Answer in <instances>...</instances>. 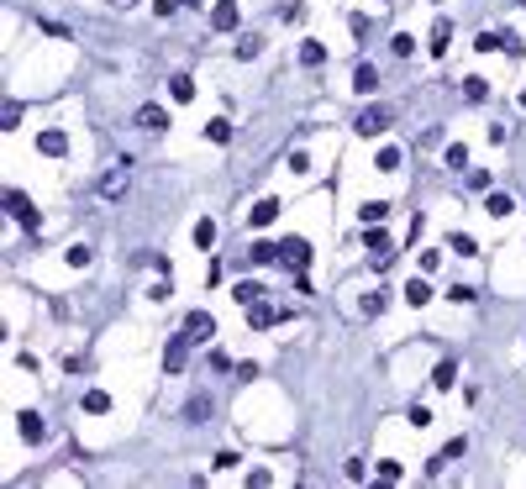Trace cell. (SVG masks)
I'll return each instance as SVG.
<instances>
[{"mask_svg": "<svg viewBox=\"0 0 526 489\" xmlns=\"http://www.w3.org/2000/svg\"><path fill=\"white\" fill-rule=\"evenodd\" d=\"M248 258L258 263V268H263V263H274V258H279V242H253V252H248Z\"/></svg>", "mask_w": 526, "mask_h": 489, "instance_id": "cb8c5ba5", "label": "cell"}, {"mask_svg": "<svg viewBox=\"0 0 526 489\" xmlns=\"http://www.w3.org/2000/svg\"><path fill=\"white\" fill-rule=\"evenodd\" d=\"M205 416H211V394H195L190 406H184V421H190V426H200Z\"/></svg>", "mask_w": 526, "mask_h": 489, "instance_id": "ac0fdd59", "label": "cell"}, {"mask_svg": "<svg viewBox=\"0 0 526 489\" xmlns=\"http://www.w3.org/2000/svg\"><path fill=\"white\" fill-rule=\"evenodd\" d=\"M168 95L180 100V106H184V100H195V79H190V74H174V79H168Z\"/></svg>", "mask_w": 526, "mask_h": 489, "instance_id": "e0dca14e", "label": "cell"}, {"mask_svg": "<svg viewBox=\"0 0 526 489\" xmlns=\"http://www.w3.org/2000/svg\"><path fill=\"white\" fill-rule=\"evenodd\" d=\"M16 121H22V106H16V100H11V106L0 111V127H6V131H16Z\"/></svg>", "mask_w": 526, "mask_h": 489, "instance_id": "f35d334b", "label": "cell"}, {"mask_svg": "<svg viewBox=\"0 0 526 489\" xmlns=\"http://www.w3.org/2000/svg\"><path fill=\"white\" fill-rule=\"evenodd\" d=\"M390 121H394V111H390V106H369V111H363L358 121H353V127H358L363 137H379V131L390 127Z\"/></svg>", "mask_w": 526, "mask_h": 489, "instance_id": "5b68a950", "label": "cell"}, {"mask_svg": "<svg viewBox=\"0 0 526 489\" xmlns=\"http://www.w3.org/2000/svg\"><path fill=\"white\" fill-rule=\"evenodd\" d=\"M347 479H353V484H363V479H369V463H363V458H353V463H347Z\"/></svg>", "mask_w": 526, "mask_h": 489, "instance_id": "60d3db41", "label": "cell"}, {"mask_svg": "<svg viewBox=\"0 0 526 489\" xmlns=\"http://www.w3.org/2000/svg\"><path fill=\"white\" fill-rule=\"evenodd\" d=\"M400 147H379V158H374V168H384V174H394V168H400Z\"/></svg>", "mask_w": 526, "mask_h": 489, "instance_id": "d4e9b609", "label": "cell"}, {"mask_svg": "<svg viewBox=\"0 0 526 489\" xmlns=\"http://www.w3.org/2000/svg\"><path fill=\"white\" fill-rule=\"evenodd\" d=\"M184 337H190V342H211L216 337V316L211 310H190V316H184Z\"/></svg>", "mask_w": 526, "mask_h": 489, "instance_id": "277c9868", "label": "cell"}, {"mask_svg": "<svg viewBox=\"0 0 526 489\" xmlns=\"http://www.w3.org/2000/svg\"><path fill=\"white\" fill-rule=\"evenodd\" d=\"M16 426H22V442H42V416H37V410H22V416H16Z\"/></svg>", "mask_w": 526, "mask_h": 489, "instance_id": "9c48e42d", "label": "cell"}, {"mask_svg": "<svg viewBox=\"0 0 526 489\" xmlns=\"http://www.w3.org/2000/svg\"><path fill=\"white\" fill-rule=\"evenodd\" d=\"M447 300H453V305H474L479 289H474V284H453V289H447Z\"/></svg>", "mask_w": 526, "mask_h": 489, "instance_id": "d6a6232c", "label": "cell"}, {"mask_svg": "<svg viewBox=\"0 0 526 489\" xmlns=\"http://www.w3.org/2000/svg\"><path fill=\"white\" fill-rule=\"evenodd\" d=\"M84 410H90V416H106V410H111V394L106 390H90V394H84Z\"/></svg>", "mask_w": 526, "mask_h": 489, "instance_id": "7402d4cb", "label": "cell"}, {"mask_svg": "<svg viewBox=\"0 0 526 489\" xmlns=\"http://www.w3.org/2000/svg\"><path fill=\"white\" fill-rule=\"evenodd\" d=\"M258 53H263V37H242V42H237V58L242 63H253Z\"/></svg>", "mask_w": 526, "mask_h": 489, "instance_id": "f546056e", "label": "cell"}, {"mask_svg": "<svg viewBox=\"0 0 526 489\" xmlns=\"http://www.w3.org/2000/svg\"><path fill=\"white\" fill-rule=\"evenodd\" d=\"M363 248H369V258H374V268H384V263L394 258V237L384 227H369V237H363Z\"/></svg>", "mask_w": 526, "mask_h": 489, "instance_id": "7a4b0ae2", "label": "cell"}, {"mask_svg": "<svg viewBox=\"0 0 526 489\" xmlns=\"http://www.w3.org/2000/svg\"><path fill=\"white\" fill-rule=\"evenodd\" d=\"M463 95H468V100H484V95H490V79H479V74H468V79H463Z\"/></svg>", "mask_w": 526, "mask_h": 489, "instance_id": "83f0119b", "label": "cell"}, {"mask_svg": "<svg viewBox=\"0 0 526 489\" xmlns=\"http://www.w3.org/2000/svg\"><path fill=\"white\" fill-rule=\"evenodd\" d=\"M379 479H384V484H394V479H400V463H394V458H379Z\"/></svg>", "mask_w": 526, "mask_h": 489, "instance_id": "ab89813d", "label": "cell"}, {"mask_svg": "<svg viewBox=\"0 0 526 489\" xmlns=\"http://www.w3.org/2000/svg\"><path fill=\"white\" fill-rule=\"evenodd\" d=\"M248 321H253V326H269V321H279V310H269V305L258 300V305H248Z\"/></svg>", "mask_w": 526, "mask_h": 489, "instance_id": "f1b7e54d", "label": "cell"}, {"mask_svg": "<svg viewBox=\"0 0 526 489\" xmlns=\"http://www.w3.org/2000/svg\"><path fill=\"white\" fill-rule=\"evenodd\" d=\"M184 6H200V0H184Z\"/></svg>", "mask_w": 526, "mask_h": 489, "instance_id": "bcb514c9", "label": "cell"}, {"mask_svg": "<svg viewBox=\"0 0 526 489\" xmlns=\"http://www.w3.org/2000/svg\"><path fill=\"white\" fill-rule=\"evenodd\" d=\"M205 137H211V143H232V121H205Z\"/></svg>", "mask_w": 526, "mask_h": 489, "instance_id": "4316f807", "label": "cell"}, {"mask_svg": "<svg viewBox=\"0 0 526 489\" xmlns=\"http://www.w3.org/2000/svg\"><path fill=\"white\" fill-rule=\"evenodd\" d=\"M232 300L248 310V305H258V300H263V289H258V284H237V289H232Z\"/></svg>", "mask_w": 526, "mask_h": 489, "instance_id": "484cf974", "label": "cell"}, {"mask_svg": "<svg viewBox=\"0 0 526 489\" xmlns=\"http://www.w3.org/2000/svg\"><path fill=\"white\" fill-rule=\"evenodd\" d=\"M6 211H11V221L16 227H26V232H37V205L26 200L22 190H6Z\"/></svg>", "mask_w": 526, "mask_h": 489, "instance_id": "6da1fadb", "label": "cell"}, {"mask_svg": "<svg viewBox=\"0 0 526 489\" xmlns=\"http://www.w3.org/2000/svg\"><path fill=\"white\" fill-rule=\"evenodd\" d=\"M248 484H253V489H263V484H274V474H269V468H253Z\"/></svg>", "mask_w": 526, "mask_h": 489, "instance_id": "b9f144b4", "label": "cell"}, {"mask_svg": "<svg viewBox=\"0 0 526 489\" xmlns=\"http://www.w3.org/2000/svg\"><path fill=\"white\" fill-rule=\"evenodd\" d=\"M100 195H106V200H121V195H127V163H121L116 174H106V179H100Z\"/></svg>", "mask_w": 526, "mask_h": 489, "instance_id": "8fae6325", "label": "cell"}, {"mask_svg": "<svg viewBox=\"0 0 526 489\" xmlns=\"http://www.w3.org/2000/svg\"><path fill=\"white\" fill-rule=\"evenodd\" d=\"M447 252H463V258H474V252H479V242L468 237V232H453V237H447Z\"/></svg>", "mask_w": 526, "mask_h": 489, "instance_id": "ffe728a7", "label": "cell"}, {"mask_svg": "<svg viewBox=\"0 0 526 489\" xmlns=\"http://www.w3.org/2000/svg\"><path fill=\"white\" fill-rule=\"evenodd\" d=\"M211 26H216V32H232V26H237V6H232V0H221V6L211 11Z\"/></svg>", "mask_w": 526, "mask_h": 489, "instance_id": "5bb4252c", "label": "cell"}, {"mask_svg": "<svg viewBox=\"0 0 526 489\" xmlns=\"http://www.w3.org/2000/svg\"><path fill=\"white\" fill-rule=\"evenodd\" d=\"M300 63H305V69H321V63H326V48H321V42H305V48H300Z\"/></svg>", "mask_w": 526, "mask_h": 489, "instance_id": "603a6c76", "label": "cell"}, {"mask_svg": "<svg viewBox=\"0 0 526 489\" xmlns=\"http://www.w3.org/2000/svg\"><path fill=\"white\" fill-rule=\"evenodd\" d=\"M390 53H394V58H411V53H416V37H411V32H394L390 37Z\"/></svg>", "mask_w": 526, "mask_h": 489, "instance_id": "44dd1931", "label": "cell"}, {"mask_svg": "<svg viewBox=\"0 0 526 489\" xmlns=\"http://www.w3.org/2000/svg\"><path fill=\"white\" fill-rule=\"evenodd\" d=\"M289 168H295V174H305V168H311V153H305V147H289Z\"/></svg>", "mask_w": 526, "mask_h": 489, "instance_id": "74e56055", "label": "cell"}, {"mask_svg": "<svg viewBox=\"0 0 526 489\" xmlns=\"http://www.w3.org/2000/svg\"><path fill=\"white\" fill-rule=\"evenodd\" d=\"M184 353H190V337H168V347H164V369H168V374H180V369H184Z\"/></svg>", "mask_w": 526, "mask_h": 489, "instance_id": "52a82bcc", "label": "cell"}, {"mask_svg": "<svg viewBox=\"0 0 526 489\" xmlns=\"http://www.w3.org/2000/svg\"><path fill=\"white\" fill-rule=\"evenodd\" d=\"M384 300H390V295H384V289H374V295H363V316H379V310H384Z\"/></svg>", "mask_w": 526, "mask_h": 489, "instance_id": "e575fe53", "label": "cell"}, {"mask_svg": "<svg viewBox=\"0 0 526 489\" xmlns=\"http://www.w3.org/2000/svg\"><path fill=\"white\" fill-rule=\"evenodd\" d=\"M453 379H458V363L453 358H443L437 369H431V384H437V390H453Z\"/></svg>", "mask_w": 526, "mask_h": 489, "instance_id": "d6986e66", "label": "cell"}, {"mask_svg": "<svg viewBox=\"0 0 526 489\" xmlns=\"http://www.w3.org/2000/svg\"><path fill=\"white\" fill-rule=\"evenodd\" d=\"M443 158H447V168H468V147H463V143H447Z\"/></svg>", "mask_w": 526, "mask_h": 489, "instance_id": "836d02e7", "label": "cell"}, {"mask_svg": "<svg viewBox=\"0 0 526 489\" xmlns=\"http://www.w3.org/2000/svg\"><path fill=\"white\" fill-rule=\"evenodd\" d=\"M384 216H390V200H363L358 205V221H363V227H379Z\"/></svg>", "mask_w": 526, "mask_h": 489, "instance_id": "7c38bea8", "label": "cell"}, {"mask_svg": "<svg viewBox=\"0 0 526 489\" xmlns=\"http://www.w3.org/2000/svg\"><path fill=\"white\" fill-rule=\"evenodd\" d=\"M484 211H490V216H511L516 200H511V195H490V200H484Z\"/></svg>", "mask_w": 526, "mask_h": 489, "instance_id": "1f68e13d", "label": "cell"}, {"mask_svg": "<svg viewBox=\"0 0 526 489\" xmlns=\"http://www.w3.org/2000/svg\"><path fill=\"white\" fill-rule=\"evenodd\" d=\"M406 300H411V305H427V300H431V284H427V274H416V279H411V284H406Z\"/></svg>", "mask_w": 526, "mask_h": 489, "instance_id": "2e32d148", "label": "cell"}, {"mask_svg": "<svg viewBox=\"0 0 526 489\" xmlns=\"http://www.w3.org/2000/svg\"><path fill=\"white\" fill-rule=\"evenodd\" d=\"M463 453H468V442H463V437H453V442L443 447V458H463Z\"/></svg>", "mask_w": 526, "mask_h": 489, "instance_id": "7bdbcfd3", "label": "cell"}, {"mask_svg": "<svg viewBox=\"0 0 526 489\" xmlns=\"http://www.w3.org/2000/svg\"><path fill=\"white\" fill-rule=\"evenodd\" d=\"M279 258H285L295 274H305V268H311V242H305V237H285V242H279Z\"/></svg>", "mask_w": 526, "mask_h": 489, "instance_id": "3957f363", "label": "cell"}, {"mask_svg": "<svg viewBox=\"0 0 526 489\" xmlns=\"http://www.w3.org/2000/svg\"><path fill=\"white\" fill-rule=\"evenodd\" d=\"M132 127H143V131H164V127H168V111H164V106H137Z\"/></svg>", "mask_w": 526, "mask_h": 489, "instance_id": "8992f818", "label": "cell"}, {"mask_svg": "<svg viewBox=\"0 0 526 489\" xmlns=\"http://www.w3.org/2000/svg\"><path fill=\"white\" fill-rule=\"evenodd\" d=\"M353 90H358V95H374V90H379V69H374V63H358V69H353Z\"/></svg>", "mask_w": 526, "mask_h": 489, "instance_id": "ba28073f", "label": "cell"}, {"mask_svg": "<svg viewBox=\"0 0 526 489\" xmlns=\"http://www.w3.org/2000/svg\"><path fill=\"white\" fill-rule=\"evenodd\" d=\"M195 248H216V221H195Z\"/></svg>", "mask_w": 526, "mask_h": 489, "instance_id": "4dcf8cb0", "label": "cell"}, {"mask_svg": "<svg viewBox=\"0 0 526 489\" xmlns=\"http://www.w3.org/2000/svg\"><path fill=\"white\" fill-rule=\"evenodd\" d=\"M406 421H411L416 431H427V426H431V410H427V406H411V416H406Z\"/></svg>", "mask_w": 526, "mask_h": 489, "instance_id": "8d00e7d4", "label": "cell"}, {"mask_svg": "<svg viewBox=\"0 0 526 489\" xmlns=\"http://www.w3.org/2000/svg\"><path fill=\"white\" fill-rule=\"evenodd\" d=\"M111 6H132V0H111Z\"/></svg>", "mask_w": 526, "mask_h": 489, "instance_id": "f6af8a7d", "label": "cell"}, {"mask_svg": "<svg viewBox=\"0 0 526 489\" xmlns=\"http://www.w3.org/2000/svg\"><path fill=\"white\" fill-rule=\"evenodd\" d=\"M180 6H184V0H158L153 11H158V16H174V11H180Z\"/></svg>", "mask_w": 526, "mask_h": 489, "instance_id": "ee69618b", "label": "cell"}, {"mask_svg": "<svg viewBox=\"0 0 526 489\" xmlns=\"http://www.w3.org/2000/svg\"><path fill=\"white\" fill-rule=\"evenodd\" d=\"M37 153L63 158V153H69V137H63V131H42V137H37Z\"/></svg>", "mask_w": 526, "mask_h": 489, "instance_id": "30bf717a", "label": "cell"}, {"mask_svg": "<svg viewBox=\"0 0 526 489\" xmlns=\"http://www.w3.org/2000/svg\"><path fill=\"white\" fill-rule=\"evenodd\" d=\"M63 258H69V268H84V263H90V248H84V242H74Z\"/></svg>", "mask_w": 526, "mask_h": 489, "instance_id": "d590c367", "label": "cell"}, {"mask_svg": "<svg viewBox=\"0 0 526 489\" xmlns=\"http://www.w3.org/2000/svg\"><path fill=\"white\" fill-rule=\"evenodd\" d=\"M274 216H279V200H274V195H269V200H258V205H253V211H248V221H253V227H269Z\"/></svg>", "mask_w": 526, "mask_h": 489, "instance_id": "9a60e30c", "label": "cell"}, {"mask_svg": "<svg viewBox=\"0 0 526 489\" xmlns=\"http://www.w3.org/2000/svg\"><path fill=\"white\" fill-rule=\"evenodd\" d=\"M427 48H431V58H443V53L453 48V26L437 22V26H431V42H427Z\"/></svg>", "mask_w": 526, "mask_h": 489, "instance_id": "4fadbf2b", "label": "cell"}]
</instances>
